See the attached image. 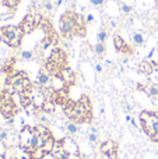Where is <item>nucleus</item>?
Returning <instances> with one entry per match:
<instances>
[{
    "mask_svg": "<svg viewBox=\"0 0 158 159\" xmlns=\"http://www.w3.org/2000/svg\"><path fill=\"white\" fill-rule=\"evenodd\" d=\"M63 112L70 121H74L76 124H84L92 121V103L88 95L84 93L78 101H72L63 106Z\"/></svg>",
    "mask_w": 158,
    "mask_h": 159,
    "instance_id": "nucleus-1",
    "label": "nucleus"
},
{
    "mask_svg": "<svg viewBox=\"0 0 158 159\" xmlns=\"http://www.w3.org/2000/svg\"><path fill=\"white\" fill-rule=\"evenodd\" d=\"M139 120L144 134L153 143H158V110H142Z\"/></svg>",
    "mask_w": 158,
    "mask_h": 159,
    "instance_id": "nucleus-2",
    "label": "nucleus"
},
{
    "mask_svg": "<svg viewBox=\"0 0 158 159\" xmlns=\"http://www.w3.org/2000/svg\"><path fill=\"white\" fill-rule=\"evenodd\" d=\"M18 145L22 151L31 155V152L36 148V134L34 127L28 126V124H24L21 127L18 133Z\"/></svg>",
    "mask_w": 158,
    "mask_h": 159,
    "instance_id": "nucleus-3",
    "label": "nucleus"
},
{
    "mask_svg": "<svg viewBox=\"0 0 158 159\" xmlns=\"http://www.w3.org/2000/svg\"><path fill=\"white\" fill-rule=\"evenodd\" d=\"M13 95L8 89H3L0 92V113L3 115V117L11 120L16 117V115L18 113V107L14 103Z\"/></svg>",
    "mask_w": 158,
    "mask_h": 159,
    "instance_id": "nucleus-4",
    "label": "nucleus"
},
{
    "mask_svg": "<svg viewBox=\"0 0 158 159\" xmlns=\"http://www.w3.org/2000/svg\"><path fill=\"white\" fill-rule=\"evenodd\" d=\"M3 28V38L2 42L8 45L10 48H18L21 45L22 36H24V31H22L21 25H4Z\"/></svg>",
    "mask_w": 158,
    "mask_h": 159,
    "instance_id": "nucleus-5",
    "label": "nucleus"
},
{
    "mask_svg": "<svg viewBox=\"0 0 158 159\" xmlns=\"http://www.w3.org/2000/svg\"><path fill=\"white\" fill-rule=\"evenodd\" d=\"M100 152L105 155L108 159H118L119 158V155H118L119 154V143L116 140L108 138L100 144Z\"/></svg>",
    "mask_w": 158,
    "mask_h": 159,
    "instance_id": "nucleus-6",
    "label": "nucleus"
},
{
    "mask_svg": "<svg viewBox=\"0 0 158 159\" xmlns=\"http://www.w3.org/2000/svg\"><path fill=\"white\" fill-rule=\"evenodd\" d=\"M49 155L53 159H67V157H69V152H67L66 145H64V138L56 140L55 147H53L52 152H50Z\"/></svg>",
    "mask_w": 158,
    "mask_h": 159,
    "instance_id": "nucleus-7",
    "label": "nucleus"
},
{
    "mask_svg": "<svg viewBox=\"0 0 158 159\" xmlns=\"http://www.w3.org/2000/svg\"><path fill=\"white\" fill-rule=\"evenodd\" d=\"M114 45H115V49H116L118 53H122V55H133V48L130 46L129 43H126L125 39L122 38L120 35H115L114 36Z\"/></svg>",
    "mask_w": 158,
    "mask_h": 159,
    "instance_id": "nucleus-8",
    "label": "nucleus"
},
{
    "mask_svg": "<svg viewBox=\"0 0 158 159\" xmlns=\"http://www.w3.org/2000/svg\"><path fill=\"white\" fill-rule=\"evenodd\" d=\"M48 60L53 61V63L59 64L60 67H66V61H67V55L66 52H64L63 49H60V48H55V49L52 50V53H50L49 59Z\"/></svg>",
    "mask_w": 158,
    "mask_h": 159,
    "instance_id": "nucleus-9",
    "label": "nucleus"
},
{
    "mask_svg": "<svg viewBox=\"0 0 158 159\" xmlns=\"http://www.w3.org/2000/svg\"><path fill=\"white\" fill-rule=\"evenodd\" d=\"M20 25H21L24 34H31L34 30H36L38 25H36V22H35V13H28L27 16L24 17V20H22V22Z\"/></svg>",
    "mask_w": 158,
    "mask_h": 159,
    "instance_id": "nucleus-10",
    "label": "nucleus"
},
{
    "mask_svg": "<svg viewBox=\"0 0 158 159\" xmlns=\"http://www.w3.org/2000/svg\"><path fill=\"white\" fill-rule=\"evenodd\" d=\"M137 70H139L142 74L150 75V74H153V73L157 70V63H156V61L148 60V59H146V60H142L139 63V66H137Z\"/></svg>",
    "mask_w": 158,
    "mask_h": 159,
    "instance_id": "nucleus-11",
    "label": "nucleus"
},
{
    "mask_svg": "<svg viewBox=\"0 0 158 159\" xmlns=\"http://www.w3.org/2000/svg\"><path fill=\"white\" fill-rule=\"evenodd\" d=\"M62 80H63V82H64V85H66L67 88L69 87H72L73 84L76 82V73L73 71L70 67H63L62 69V71H60V75H59Z\"/></svg>",
    "mask_w": 158,
    "mask_h": 159,
    "instance_id": "nucleus-12",
    "label": "nucleus"
},
{
    "mask_svg": "<svg viewBox=\"0 0 158 159\" xmlns=\"http://www.w3.org/2000/svg\"><path fill=\"white\" fill-rule=\"evenodd\" d=\"M50 80H52V75H50L44 67L38 74V85L39 87H46V85L50 84Z\"/></svg>",
    "mask_w": 158,
    "mask_h": 159,
    "instance_id": "nucleus-13",
    "label": "nucleus"
},
{
    "mask_svg": "<svg viewBox=\"0 0 158 159\" xmlns=\"http://www.w3.org/2000/svg\"><path fill=\"white\" fill-rule=\"evenodd\" d=\"M144 41H146V38L140 31H136V32L132 35V42H133L134 46H143V45H144Z\"/></svg>",
    "mask_w": 158,
    "mask_h": 159,
    "instance_id": "nucleus-14",
    "label": "nucleus"
},
{
    "mask_svg": "<svg viewBox=\"0 0 158 159\" xmlns=\"http://www.w3.org/2000/svg\"><path fill=\"white\" fill-rule=\"evenodd\" d=\"M78 124H76L74 121H67L66 123V133L69 134V137H73V135H76L78 133Z\"/></svg>",
    "mask_w": 158,
    "mask_h": 159,
    "instance_id": "nucleus-15",
    "label": "nucleus"
},
{
    "mask_svg": "<svg viewBox=\"0 0 158 159\" xmlns=\"http://www.w3.org/2000/svg\"><path fill=\"white\" fill-rule=\"evenodd\" d=\"M88 141L91 145H95V144H98V131L95 127H90V131H88Z\"/></svg>",
    "mask_w": 158,
    "mask_h": 159,
    "instance_id": "nucleus-16",
    "label": "nucleus"
},
{
    "mask_svg": "<svg viewBox=\"0 0 158 159\" xmlns=\"http://www.w3.org/2000/svg\"><path fill=\"white\" fill-rule=\"evenodd\" d=\"M147 95L153 99L158 101V84H148L147 85Z\"/></svg>",
    "mask_w": 158,
    "mask_h": 159,
    "instance_id": "nucleus-17",
    "label": "nucleus"
},
{
    "mask_svg": "<svg viewBox=\"0 0 158 159\" xmlns=\"http://www.w3.org/2000/svg\"><path fill=\"white\" fill-rule=\"evenodd\" d=\"M94 52L97 56H104L105 55V43H102V42H97L94 46Z\"/></svg>",
    "mask_w": 158,
    "mask_h": 159,
    "instance_id": "nucleus-18",
    "label": "nucleus"
},
{
    "mask_svg": "<svg viewBox=\"0 0 158 159\" xmlns=\"http://www.w3.org/2000/svg\"><path fill=\"white\" fill-rule=\"evenodd\" d=\"M97 39H98V42H102V43H105L106 39H108V32H106L105 30H100V32L97 34Z\"/></svg>",
    "mask_w": 158,
    "mask_h": 159,
    "instance_id": "nucleus-19",
    "label": "nucleus"
},
{
    "mask_svg": "<svg viewBox=\"0 0 158 159\" xmlns=\"http://www.w3.org/2000/svg\"><path fill=\"white\" fill-rule=\"evenodd\" d=\"M20 57H21L22 60H31V59L34 57V52L32 50H22V52L20 53Z\"/></svg>",
    "mask_w": 158,
    "mask_h": 159,
    "instance_id": "nucleus-20",
    "label": "nucleus"
},
{
    "mask_svg": "<svg viewBox=\"0 0 158 159\" xmlns=\"http://www.w3.org/2000/svg\"><path fill=\"white\" fill-rule=\"evenodd\" d=\"M120 10H122L123 14H130L133 8H132V6L126 4V3H122V4H120Z\"/></svg>",
    "mask_w": 158,
    "mask_h": 159,
    "instance_id": "nucleus-21",
    "label": "nucleus"
},
{
    "mask_svg": "<svg viewBox=\"0 0 158 159\" xmlns=\"http://www.w3.org/2000/svg\"><path fill=\"white\" fill-rule=\"evenodd\" d=\"M42 6H44V10H45V11H52L53 7H55V4H53L52 2H49V0H45Z\"/></svg>",
    "mask_w": 158,
    "mask_h": 159,
    "instance_id": "nucleus-22",
    "label": "nucleus"
},
{
    "mask_svg": "<svg viewBox=\"0 0 158 159\" xmlns=\"http://www.w3.org/2000/svg\"><path fill=\"white\" fill-rule=\"evenodd\" d=\"M0 141L4 144L8 141V133L6 131V130H0Z\"/></svg>",
    "mask_w": 158,
    "mask_h": 159,
    "instance_id": "nucleus-23",
    "label": "nucleus"
},
{
    "mask_svg": "<svg viewBox=\"0 0 158 159\" xmlns=\"http://www.w3.org/2000/svg\"><path fill=\"white\" fill-rule=\"evenodd\" d=\"M4 3L8 8H14L20 3V0H4Z\"/></svg>",
    "mask_w": 158,
    "mask_h": 159,
    "instance_id": "nucleus-24",
    "label": "nucleus"
},
{
    "mask_svg": "<svg viewBox=\"0 0 158 159\" xmlns=\"http://www.w3.org/2000/svg\"><path fill=\"white\" fill-rule=\"evenodd\" d=\"M90 3L92 6H95V7H101V6L105 4V0H90Z\"/></svg>",
    "mask_w": 158,
    "mask_h": 159,
    "instance_id": "nucleus-25",
    "label": "nucleus"
},
{
    "mask_svg": "<svg viewBox=\"0 0 158 159\" xmlns=\"http://www.w3.org/2000/svg\"><path fill=\"white\" fill-rule=\"evenodd\" d=\"M94 69H95V73H98V74H101V73L104 71V66L101 63H97L94 66Z\"/></svg>",
    "mask_w": 158,
    "mask_h": 159,
    "instance_id": "nucleus-26",
    "label": "nucleus"
},
{
    "mask_svg": "<svg viewBox=\"0 0 158 159\" xmlns=\"http://www.w3.org/2000/svg\"><path fill=\"white\" fill-rule=\"evenodd\" d=\"M86 22H87V24L94 22V16H92V14H87V16H86Z\"/></svg>",
    "mask_w": 158,
    "mask_h": 159,
    "instance_id": "nucleus-27",
    "label": "nucleus"
},
{
    "mask_svg": "<svg viewBox=\"0 0 158 159\" xmlns=\"http://www.w3.org/2000/svg\"><path fill=\"white\" fill-rule=\"evenodd\" d=\"M130 126H132V127H133V129H134V130H137V129H139V126H137L136 120H134V119H133V117H132V120H130Z\"/></svg>",
    "mask_w": 158,
    "mask_h": 159,
    "instance_id": "nucleus-28",
    "label": "nucleus"
},
{
    "mask_svg": "<svg viewBox=\"0 0 158 159\" xmlns=\"http://www.w3.org/2000/svg\"><path fill=\"white\" fill-rule=\"evenodd\" d=\"M62 3H63V0H58V2H56V7H59V6H62Z\"/></svg>",
    "mask_w": 158,
    "mask_h": 159,
    "instance_id": "nucleus-29",
    "label": "nucleus"
},
{
    "mask_svg": "<svg viewBox=\"0 0 158 159\" xmlns=\"http://www.w3.org/2000/svg\"><path fill=\"white\" fill-rule=\"evenodd\" d=\"M2 38H3V28L0 27V42H2Z\"/></svg>",
    "mask_w": 158,
    "mask_h": 159,
    "instance_id": "nucleus-30",
    "label": "nucleus"
},
{
    "mask_svg": "<svg viewBox=\"0 0 158 159\" xmlns=\"http://www.w3.org/2000/svg\"><path fill=\"white\" fill-rule=\"evenodd\" d=\"M11 159H18V158H17V157H14V158H11Z\"/></svg>",
    "mask_w": 158,
    "mask_h": 159,
    "instance_id": "nucleus-31",
    "label": "nucleus"
},
{
    "mask_svg": "<svg viewBox=\"0 0 158 159\" xmlns=\"http://www.w3.org/2000/svg\"><path fill=\"white\" fill-rule=\"evenodd\" d=\"M157 71H158V63H157Z\"/></svg>",
    "mask_w": 158,
    "mask_h": 159,
    "instance_id": "nucleus-32",
    "label": "nucleus"
},
{
    "mask_svg": "<svg viewBox=\"0 0 158 159\" xmlns=\"http://www.w3.org/2000/svg\"><path fill=\"white\" fill-rule=\"evenodd\" d=\"M81 159H87V158H84V157H83V158H81Z\"/></svg>",
    "mask_w": 158,
    "mask_h": 159,
    "instance_id": "nucleus-33",
    "label": "nucleus"
}]
</instances>
